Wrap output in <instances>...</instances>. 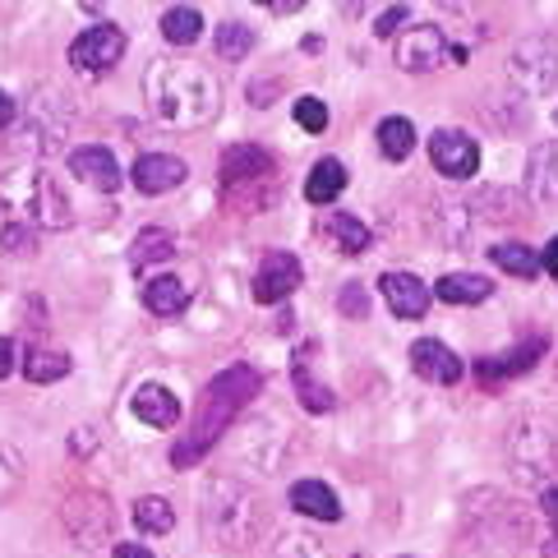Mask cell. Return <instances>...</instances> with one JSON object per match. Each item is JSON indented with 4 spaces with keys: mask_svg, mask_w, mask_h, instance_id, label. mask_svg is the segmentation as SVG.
<instances>
[{
    "mask_svg": "<svg viewBox=\"0 0 558 558\" xmlns=\"http://www.w3.org/2000/svg\"><path fill=\"white\" fill-rule=\"evenodd\" d=\"M144 102L153 121L167 130H204L222 116V78L198 61H181V56H153L144 70Z\"/></svg>",
    "mask_w": 558,
    "mask_h": 558,
    "instance_id": "1",
    "label": "cell"
},
{
    "mask_svg": "<svg viewBox=\"0 0 558 558\" xmlns=\"http://www.w3.org/2000/svg\"><path fill=\"white\" fill-rule=\"evenodd\" d=\"M258 388H264V378H258L250 365H231V369L217 374L204 388V397H198V411H194L185 438L171 448V466L185 471L194 462H204V457L213 452V444L222 438V429L235 421V411H241Z\"/></svg>",
    "mask_w": 558,
    "mask_h": 558,
    "instance_id": "2",
    "label": "cell"
},
{
    "mask_svg": "<svg viewBox=\"0 0 558 558\" xmlns=\"http://www.w3.org/2000/svg\"><path fill=\"white\" fill-rule=\"evenodd\" d=\"M198 522H204V535L217 549H235L245 554L268 526V508L245 481L235 475H213L198 494Z\"/></svg>",
    "mask_w": 558,
    "mask_h": 558,
    "instance_id": "3",
    "label": "cell"
},
{
    "mask_svg": "<svg viewBox=\"0 0 558 558\" xmlns=\"http://www.w3.org/2000/svg\"><path fill=\"white\" fill-rule=\"evenodd\" d=\"M526 541V512L508 504L498 489L466 494L462 535H457L452 558H517Z\"/></svg>",
    "mask_w": 558,
    "mask_h": 558,
    "instance_id": "4",
    "label": "cell"
},
{
    "mask_svg": "<svg viewBox=\"0 0 558 558\" xmlns=\"http://www.w3.org/2000/svg\"><path fill=\"white\" fill-rule=\"evenodd\" d=\"M217 190H222V204L231 213H268L277 204V194H282L277 157L254 148V144L222 148V162H217Z\"/></svg>",
    "mask_w": 558,
    "mask_h": 558,
    "instance_id": "5",
    "label": "cell"
},
{
    "mask_svg": "<svg viewBox=\"0 0 558 558\" xmlns=\"http://www.w3.org/2000/svg\"><path fill=\"white\" fill-rule=\"evenodd\" d=\"M0 204L19 213L28 227H47V231H65L74 222V208L65 190L51 181L47 171H14L0 181Z\"/></svg>",
    "mask_w": 558,
    "mask_h": 558,
    "instance_id": "6",
    "label": "cell"
},
{
    "mask_svg": "<svg viewBox=\"0 0 558 558\" xmlns=\"http://www.w3.org/2000/svg\"><path fill=\"white\" fill-rule=\"evenodd\" d=\"M508 466L517 475V485L545 489L554 466H558V425L541 421V415H526L522 425H512V434H508Z\"/></svg>",
    "mask_w": 558,
    "mask_h": 558,
    "instance_id": "7",
    "label": "cell"
},
{
    "mask_svg": "<svg viewBox=\"0 0 558 558\" xmlns=\"http://www.w3.org/2000/svg\"><path fill=\"white\" fill-rule=\"evenodd\" d=\"M508 74L526 97H549L558 88V43L554 37H522L508 61Z\"/></svg>",
    "mask_w": 558,
    "mask_h": 558,
    "instance_id": "8",
    "label": "cell"
},
{
    "mask_svg": "<svg viewBox=\"0 0 558 558\" xmlns=\"http://www.w3.org/2000/svg\"><path fill=\"white\" fill-rule=\"evenodd\" d=\"M65 526L74 535V545H84V549H97V545H107L111 541V531H116V508H111V498L107 494H97V489H74L65 498Z\"/></svg>",
    "mask_w": 558,
    "mask_h": 558,
    "instance_id": "9",
    "label": "cell"
},
{
    "mask_svg": "<svg viewBox=\"0 0 558 558\" xmlns=\"http://www.w3.org/2000/svg\"><path fill=\"white\" fill-rule=\"evenodd\" d=\"M125 47L130 43H125V33L116 24H93L70 43V65L84 70V74H107V70L121 65Z\"/></svg>",
    "mask_w": 558,
    "mask_h": 558,
    "instance_id": "10",
    "label": "cell"
},
{
    "mask_svg": "<svg viewBox=\"0 0 558 558\" xmlns=\"http://www.w3.org/2000/svg\"><path fill=\"white\" fill-rule=\"evenodd\" d=\"M429 162H434V171H444L448 181H466V175L481 171V144H475L466 130H434Z\"/></svg>",
    "mask_w": 558,
    "mask_h": 558,
    "instance_id": "11",
    "label": "cell"
},
{
    "mask_svg": "<svg viewBox=\"0 0 558 558\" xmlns=\"http://www.w3.org/2000/svg\"><path fill=\"white\" fill-rule=\"evenodd\" d=\"M444 56H452V47H448V33L438 24H415L397 37V65L407 74H429V70L444 65Z\"/></svg>",
    "mask_w": 558,
    "mask_h": 558,
    "instance_id": "12",
    "label": "cell"
},
{
    "mask_svg": "<svg viewBox=\"0 0 558 558\" xmlns=\"http://www.w3.org/2000/svg\"><path fill=\"white\" fill-rule=\"evenodd\" d=\"M301 277H305L301 258L287 254V250H272V254H264V264H258L250 291H254V301H258V305H282L287 295H295Z\"/></svg>",
    "mask_w": 558,
    "mask_h": 558,
    "instance_id": "13",
    "label": "cell"
},
{
    "mask_svg": "<svg viewBox=\"0 0 558 558\" xmlns=\"http://www.w3.org/2000/svg\"><path fill=\"white\" fill-rule=\"evenodd\" d=\"M70 130V111L61 102V93H43V97H33V107H28V148L37 153H51V148H61V138Z\"/></svg>",
    "mask_w": 558,
    "mask_h": 558,
    "instance_id": "14",
    "label": "cell"
},
{
    "mask_svg": "<svg viewBox=\"0 0 558 558\" xmlns=\"http://www.w3.org/2000/svg\"><path fill=\"white\" fill-rule=\"evenodd\" d=\"M130 181H134L138 194H171V190H181L190 181V167L181 162V157H171V153H144L134 162Z\"/></svg>",
    "mask_w": 558,
    "mask_h": 558,
    "instance_id": "15",
    "label": "cell"
},
{
    "mask_svg": "<svg viewBox=\"0 0 558 558\" xmlns=\"http://www.w3.org/2000/svg\"><path fill=\"white\" fill-rule=\"evenodd\" d=\"M541 355H545V337H531V342L512 347V351H504V355H481V361H475V378H481V384H489V388H498V384H508V378L535 369V361H541Z\"/></svg>",
    "mask_w": 558,
    "mask_h": 558,
    "instance_id": "16",
    "label": "cell"
},
{
    "mask_svg": "<svg viewBox=\"0 0 558 558\" xmlns=\"http://www.w3.org/2000/svg\"><path fill=\"white\" fill-rule=\"evenodd\" d=\"M314 355H318V342H305L301 351H295V361H291V378H295V397H301V407L314 411V415H324L337 407V392L328 384H318L314 378Z\"/></svg>",
    "mask_w": 558,
    "mask_h": 558,
    "instance_id": "17",
    "label": "cell"
},
{
    "mask_svg": "<svg viewBox=\"0 0 558 558\" xmlns=\"http://www.w3.org/2000/svg\"><path fill=\"white\" fill-rule=\"evenodd\" d=\"M70 171H74L84 185H93L97 194H116V190H121V167H116L111 148H97V144L74 148V153H70Z\"/></svg>",
    "mask_w": 558,
    "mask_h": 558,
    "instance_id": "18",
    "label": "cell"
},
{
    "mask_svg": "<svg viewBox=\"0 0 558 558\" xmlns=\"http://www.w3.org/2000/svg\"><path fill=\"white\" fill-rule=\"evenodd\" d=\"M378 287H384V301H388V310L397 318H425L429 287L415 272H384V277H378Z\"/></svg>",
    "mask_w": 558,
    "mask_h": 558,
    "instance_id": "19",
    "label": "cell"
},
{
    "mask_svg": "<svg viewBox=\"0 0 558 558\" xmlns=\"http://www.w3.org/2000/svg\"><path fill=\"white\" fill-rule=\"evenodd\" d=\"M411 369L429 378V384H457L462 378V361H457V351L444 347L438 337H421V342L411 347Z\"/></svg>",
    "mask_w": 558,
    "mask_h": 558,
    "instance_id": "20",
    "label": "cell"
},
{
    "mask_svg": "<svg viewBox=\"0 0 558 558\" xmlns=\"http://www.w3.org/2000/svg\"><path fill=\"white\" fill-rule=\"evenodd\" d=\"M526 194L531 204H558V138L531 148L526 162Z\"/></svg>",
    "mask_w": 558,
    "mask_h": 558,
    "instance_id": "21",
    "label": "cell"
},
{
    "mask_svg": "<svg viewBox=\"0 0 558 558\" xmlns=\"http://www.w3.org/2000/svg\"><path fill=\"white\" fill-rule=\"evenodd\" d=\"M130 411L144 421L148 429H171L175 421H181V402H175V392H167L162 384H144L134 392Z\"/></svg>",
    "mask_w": 558,
    "mask_h": 558,
    "instance_id": "22",
    "label": "cell"
},
{
    "mask_svg": "<svg viewBox=\"0 0 558 558\" xmlns=\"http://www.w3.org/2000/svg\"><path fill=\"white\" fill-rule=\"evenodd\" d=\"M291 508L314 517V522H342V504L324 481H295L291 485Z\"/></svg>",
    "mask_w": 558,
    "mask_h": 558,
    "instance_id": "23",
    "label": "cell"
},
{
    "mask_svg": "<svg viewBox=\"0 0 558 558\" xmlns=\"http://www.w3.org/2000/svg\"><path fill=\"white\" fill-rule=\"evenodd\" d=\"M434 235L444 241V250H466L471 241V208L462 198H444V204H434Z\"/></svg>",
    "mask_w": 558,
    "mask_h": 558,
    "instance_id": "24",
    "label": "cell"
},
{
    "mask_svg": "<svg viewBox=\"0 0 558 558\" xmlns=\"http://www.w3.org/2000/svg\"><path fill=\"white\" fill-rule=\"evenodd\" d=\"M434 295L444 305H481V301L494 295V282L481 277V272H448V277H438Z\"/></svg>",
    "mask_w": 558,
    "mask_h": 558,
    "instance_id": "25",
    "label": "cell"
},
{
    "mask_svg": "<svg viewBox=\"0 0 558 558\" xmlns=\"http://www.w3.org/2000/svg\"><path fill=\"white\" fill-rule=\"evenodd\" d=\"M144 305L157 314V318H181L185 305H190V287L181 277H153L144 287Z\"/></svg>",
    "mask_w": 558,
    "mask_h": 558,
    "instance_id": "26",
    "label": "cell"
},
{
    "mask_svg": "<svg viewBox=\"0 0 558 558\" xmlns=\"http://www.w3.org/2000/svg\"><path fill=\"white\" fill-rule=\"evenodd\" d=\"M254 28L245 24V19H227V24H217V37H213V47H217V61H250V51H254Z\"/></svg>",
    "mask_w": 558,
    "mask_h": 558,
    "instance_id": "27",
    "label": "cell"
},
{
    "mask_svg": "<svg viewBox=\"0 0 558 558\" xmlns=\"http://www.w3.org/2000/svg\"><path fill=\"white\" fill-rule=\"evenodd\" d=\"M175 254V231L167 227H144L134 235V250H130V264L134 268H148V264H167Z\"/></svg>",
    "mask_w": 558,
    "mask_h": 558,
    "instance_id": "28",
    "label": "cell"
},
{
    "mask_svg": "<svg viewBox=\"0 0 558 558\" xmlns=\"http://www.w3.org/2000/svg\"><path fill=\"white\" fill-rule=\"evenodd\" d=\"M347 190V167L337 162V157H324V162H314L310 181H305V198L310 204H332L337 194Z\"/></svg>",
    "mask_w": 558,
    "mask_h": 558,
    "instance_id": "29",
    "label": "cell"
},
{
    "mask_svg": "<svg viewBox=\"0 0 558 558\" xmlns=\"http://www.w3.org/2000/svg\"><path fill=\"white\" fill-rule=\"evenodd\" d=\"M378 153L388 157V162H407L411 148H415V125L407 116H388V121H378Z\"/></svg>",
    "mask_w": 558,
    "mask_h": 558,
    "instance_id": "30",
    "label": "cell"
},
{
    "mask_svg": "<svg viewBox=\"0 0 558 558\" xmlns=\"http://www.w3.org/2000/svg\"><path fill=\"white\" fill-rule=\"evenodd\" d=\"M162 37L171 47H194L198 37H204V14H198L194 5H171L162 14Z\"/></svg>",
    "mask_w": 558,
    "mask_h": 558,
    "instance_id": "31",
    "label": "cell"
},
{
    "mask_svg": "<svg viewBox=\"0 0 558 558\" xmlns=\"http://www.w3.org/2000/svg\"><path fill=\"white\" fill-rule=\"evenodd\" d=\"M489 258L504 272H512V277H522V282H531L535 272H541V254H535L531 245H522V241H498L494 250H489Z\"/></svg>",
    "mask_w": 558,
    "mask_h": 558,
    "instance_id": "32",
    "label": "cell"
},
{
    "mask_svg": "<svg viewBox=\"0 0 558 558\" xmlns=\"http://www.w3.org/2000/svg\"><path fill=\"white\" fill-rule=\"evenodd\" d=\"M324 231H328V241L342 250V254H361V250H369V227L361 222V217H351V213H332Z\"/></svg>",
    "mask_w": 558,
    "mask_h": 558,
    "instance_id": "33",
    "label": "cell"
},
{
    "mask_svg": "<svg viewBox=\"0 0 558 558\" xmlns=\"http://www.w3.org/2000/svg\"><path fill=\"white\" fill-rule=\"evenodd\" d=\"M74 369V361H70V355L65 351H28L24 355V378H28V384H56V378H65Z\"/></svg>",
    "mask_w": 558,
    "mask_h": 558,
    "instance_id": "34",
    "label": "cell"
},
{
    "mask_svg": "<svg viewBox=\"0 0 558 558\" xmlns=\"http://www.w3.org/2000/svg\"><path fill=\"white\" fill-rule=\"evenodd\" d=\"M134 526L148 531V535H167L175 526V512H171V504H167L162 494H144L134 504Z\"/></svg>",
    "mask_w": 558,
    "mask_h": 558,
    "instance_id": "35",
    "label": "cell"
},
{
    "mask_svg": "<svg viewBox=\"0 0 558 558\" xmlns=\"http://www.w3.org/2000/svg\"><path fill=\"white\" fill-rule=\"evenodd\" d=\"M268 558H328V545L318 541V535H310V531H291V535H282V541L272 545Z\"/></svg>",
    "mask_w": 558,
    "mask_h": 558,
    "instance_id": "36",
    "label": "cell"
},
{
    "mask_svg": "<svg viewBox=\"0 0 558 558\" xmlns=\"http://www.w3.org/2000/svg\"><path fill=\"white\" fill-rule=\"evenodd\" d=\"M332 305L342 310V318H355V324L374 314V301H369L365 282H342V287H337V295H332Z\"/></svg>",
    "mask_w": 558,
    "mask_h": 558,
    "instance_id": "37",
    "label": "cell"
},
{
    "mask_svg": "<svg viewBox=\"0 0 558 558\" xmlns=\"http://www.w3.org/2000/svg\"><path fill=\"white\" fill-rule=\"evenodd\" d=\"M0 250H5L10 258H33L37 254V227L5 222V227H0Z\"/></svg>",
    "mask_w": 558,
    "mask_h": 558,
    "instance_id": "38",
    "label": "cell"
},
{
    "mask_svg": "<svg viewBox=\"0 0 558 558\" xmlns=\"http://www.w3.org/2000/svg\"><path fill=\"white\" fill-rule=\"evenodd\" d=\"M19 485H24V457L14 444H0V504H10Z\"/></svg>",
    "mask_w": 558,
    "mask_h": 558,
    "instance_id": "39",
    "label": "cell"
},
{
    "mask_svg": "<svg viewBox=\"0 0 558 558\" xmlns=\"http://www.w3.org/2000/svg\"><path fill=\"white\" fill-rule=\"evenodd\" d=\"M295 125L305 134H324L328 130V107L318 97H295Z\"/></svg>",
    "mask_w": 558,
    "mask_h": 558,
    "instance_id": "40",
    "label": "cell"
},
{
    "mask_svg": "<svg viewBox=\"0 0 558 558\" xmlns=\"http://www.w3.org/2000/svg\"><path fill=\"white\" fill-rule=\"evenodd\" d=\"M541 508H545V522H549V545H545V554L558 558V485H545V489H541Z\"/></svg>",
    "mask_w": 558,
    "mask_h": 558,
    "instance_id": "41",
    "label": "cell"
},
{
    "mask_svg": "<svg viewBox=\"0 0 558 558\" xmlns=\"http://www.w3.org/2000/svg\"><path fill=\"white\" fill-rule=\"evenodd\" d=\"M402 24H411V10H407V5H392V10L378 14L374 33H378V37H397V28H402Z\"/></svg>",
    "mask_w": 558,
    "mask_h": 558,
    "instance_id": "42",
    "label": "cell"
},
{
    "mask_svg": "<svg viewBox=\"0 0 558 558\" xmlns=\"http://www.w3.org/2000/svg\"><path fill=\"white\" fill-rule=\"evenodd\" d=\"M14 121H19V102H14L10 93H0V134H5Z\"/></svg>",
    "mask_w": 558,
    "mask_h": 558,
    "instance_id": "43",
    "label": "cell"
},
{
    "mask_svg": "<svg viewBox=\"0 0 558 558\" xmlns=\"http://www.w3.org/2000/svg\"><path fill=\"white\" fill-rule=\"evenodd\" d=\"M14 355H19V351H14V337H0V378L14 369Z\"/></svg>",
    "mask_w": 558,
    "mask_h": 558,
    "instance_id": "44",
    "label": "cell"
},
{
    "mask_svg": "<svg viewBox=\"0 0 558 558\" xmlns=\"http://www.w3.org/2000/svg\"><path fill=\"white\" fill-rule=\"evenodd\" d=\"M541 268L554 277V282H558V235H554V241L545 245V254H541Z\"/></svg>",
    "mask_w": 558,
    "mask_h": 558,
    "instance_id": "45",
    "label": "cell"
},
{
    "mask_svg": "<svg viewBox=\"0 0 558 558\" xmlns=\"http://www.w3.org/2000/svg\"><path fill=\"white\" fill-rule=\"evenodd\" d=\"M111 558H153V549H148V545H130V541H125V545H116V549H111Z\"/></svg>",
    "mask_w": 558,
    "mask_h": 558,
    "instance_id": "46",
    "label": "cell"
},
{
    "mask_svg": "<svg viewBox=\"0 0 558 558\" xmlns=\"http://www.w3.org/2000/svg\"><path fill=\"white\" fill-rule=\"evenodd\" d=\"M268 10H272V14H295V10H301V0H272Z\"/></svg>",
    "mask_w": 558,
    "mask_h": 558,
    "instance_id": "47",
    "label": "cell"
},
{
    "mask_svg": "<svg viewBox=\"0 0 558 558\" xmlns=\"http://www.w3.org/2000/svg\"><path fill=\"white\" fill-rule=\"evenodd\" d=\"M554 121H558V111H554Z\"/></svg>",
    "mask_w": 558,
    "mask_h": 558,
    "instance_id": "48",
    "label": "cell"
},
{
    "mask_svg": "<svg viewBox=\"0 0 558 558\" xmlns=\"http://www.w3.org/2000/svg\"><path fill=\"white\" fill-rule=\"evenodd\" d=\"M407 558H415V554H407Z\"/></svg>",
    "mask_w": 558,
    "mask_h": 558,
    "instance_id": "49",
    "label": "cell"
},
{
    "mask_svg": "<svg viewBox=\"0 0 558 558\" xmlns=\"http://www.w3.org/2000/svg\"><path fill=\"white\" fill-rule=\"evenodd\" d=\"M554 369H558V365H554Z\"/></svg>",
    "mask_w": 558,
    "mask_h": 558,
    "instance_id": "50",
    "label": "cell"
}]
</instances>
